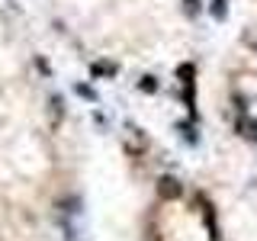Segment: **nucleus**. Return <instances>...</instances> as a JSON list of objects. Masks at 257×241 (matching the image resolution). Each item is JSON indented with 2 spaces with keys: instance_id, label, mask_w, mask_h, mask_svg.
<instances>
[{
  "instance_id": "nucleus-1",
  "label": "nucleus",
  "mask_w": 257,
  "mask_h": 241,
  "mask_svg": "<svg viewBox=\"0 0 257 241\" xmlns=\"http://www.w3.org/2000/svg\"><path fill=\"white\" fill-rule=\"evenodd\" d=\"M238 132L244 135V139L257 142V123H254V119H244V116H241V119H238Z\"/></svg>"
},
{
  "instance_id": "nucleus-2",
  "label": "nucleus",
  "mask_w": 257,
  "mask_h": 241,
  "mask_svg": "<svg viewBox=\"0 0 257 241\" xmlns=\"http://www.w3.org/2000/svg\"><path fill=\"white\" fill-rule=\"evenodd\" d=\"M90 74H93V77H112V74H116V64L96 61V64H90Z\"/></svg>"
},
{
  "instance_id": "nucleus-3",
  "label": "nucleus",
  "mask_w": 257,
  "mask_h": 241,
  "mask_svg": "<svg viewBox=\"0 0 257 241\" xmlns=\"http://www.w3.org/2000/svg\"><path fill=\"white\" fill-rule=\"evenodd\" d=\"M139 90H142V93H158V77H151V74L142 77V80H139Z\"/></svg>"
},
{
  "instance_id": "nucleus-4",
  "label": "nucleus",
  "mask_w": 257,
  "mask_h": 241,
  "mask_svg": "<svg viewBox=\"0 0 257 241\" xmlns=\"http://www.w3.org/2000/svg\"><path fill=\"white\" fill-rule=\"evenodd\" d=\"M212 16H215V20H225V16H228V7H225V0H212Z\"/></svg>"
},
{
  "instance_id": "nucleus-5",
  "label": "nucleus",
  "mask_w": 257,
  "mask_h": 241,
  "mask_svg": "<svg viewBox=\"0 0 257 241\" xmlns=\"http://www.w3.org/2000/svg\"><path fill=\"white\" fill-rule=\"evenodd\" d=\"M180 132H183V139H187L190 145H193V142H199V135L193 132V126H190V123H180Z\"/></svg>"
},
{
  "instance_id": "nucleus-6",
  "label": "nucleus",
  "mask_w": 257,
  "mask_h": 241,
  "mask_svg": "<svg viewBox=\"0 0 257 241\" xmlns=\"http://www.w3.org/2000/svg\"><path fill=\"white\" fill-rule=\"evenodd\" d=\"M161 193H180V187H177V180H161Z\"/></svg>"
},
{
  "instance_id": "nucleus-7",
  "label": "nucleus",
  "mask_w": 257,
  "mask_h": 241,
  "mask_svg": "<svg viewBox=\"0 0 257 241\" xmlns=\"http://www.w3.org/2000/svg\"><path fill=\"white\" fill-rule=\"evenodd\" d=\"M183 4H187V7H183V10H187L190 16H196L199 10H203V7H199V0H183Z\"/></svg>"
},
{
  "instance_id": "nucleus-8",
  "label": "nucleus",
  "mask_w": 257,
  "mask_h": 241,
  "mask_svg": "<svg viewBox=\"0 0 257 241\" xmlns=\"http://www.w3.org/2000/svg\"><path fill=\"white\" fill-rule=\"evenodd\" d=\"M77 93H80V96H84V100H96V93L90 90V87H84V84H80V87H77Z\"/></svg>"
}]
</instances>
